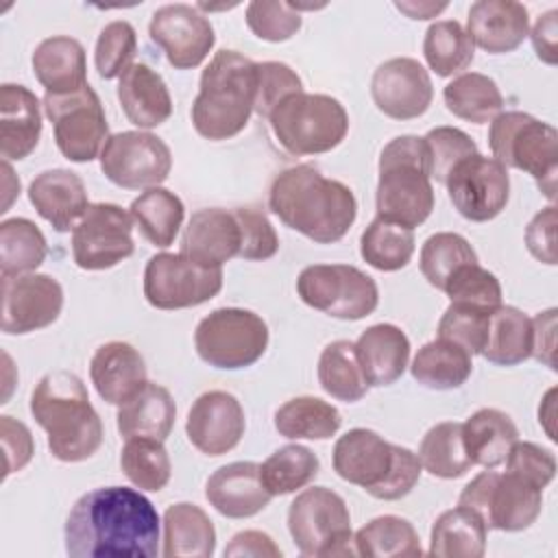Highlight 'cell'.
Returning <instances> with one entry per match:
<instances>
[{
	"label": "cell",
	"instance_id": "obj_1",
	"mask_svg": "<svg viewBox=\"0 0 558 558\" xmlns=\"http://www.w3.org/2000/svg\"><path fill=\"white\" fill-rule=\"evenodd\" d=\"M63 538L72 558H155L159 514L140 490L102 486L74 501Z\"/></svg>",
	"mask_w": 558,
	"mask_h": 558
},
{
	"label": "cell",
	"instance_id": "obj_2",
	"mask_svg": "<svg viewBox=\"0 0 558 558\" xmlns=\"http://www.w3.org/2000/svg\"><path fill=\"white\" fill-rule=\"evenodd\" d=\"M268 207L286 227L316 244L342 240L357 218L353 190L312 163L281 170L270 183Z\"/></svg>",
	"mask_w": 558,
	"mask_h": 558
},
{
	"label": "cell",
	"instance_id": "obj_3",
	"mask_svg": "<svg viewBox=\"0 0 558 558\" xmlns=\"http://www.w3.org/2000/svg\"><path fill=\"white\" fill-rule=\"evenodd\" d=\"M31 414L48 434L50 453L61 462H83L102 445V421L83 379L70 371H52L37 381Z\"/></svg>",
	"mask_w": 558,
	"mask_h": 558
},
{
	"label": "cell",
	"instance_id": "obj_4",
	"mask_svg": "<svg viewBox=\"0 0 558 558\" xmlns=\"http://www.w3.org/2000/svg\"><path fill=\"white\" fill-rule=\"evenodd\" d=\"M257 63L238 50H218L205 65L192 102L194 131L211 142L242 133L255 111Z\"/></svg>",
	"mask_w": 558,
	"mask_h": 558
},
{
	"label": "cell",
	"instance_id": "obj_5",
	"mask_svg": "<svg viewBox=\"0 0 558 558\" xmlns=\"http://www.w3.org/2000/svg\"><path fill=\"white\" fill-rule=\"evenodd\" d=\"M331 462L338 477L384 501H397L410 495L423 469L414 451L392 445L366 427L342 434L333 445Z\"/></svg>",
	"mask_w": 558,
	"mask_h": 558
},
{
	"label": "cell",
	"instance_id": "obj_6",
	"mask_svg": "<svg viewBox=\"0 0 558 558\" xmlns=\"http://www.w3.org/2000/svg\"><path fill=\"white\" fill-rule=\"evenodd\" d=\"M377 216L403 227L423 225L434 209L429 148L418 135L390 140L379 155L375 190Z\"/></svg>",
	"mask_w": 558,
	"mask_h": 558
},
{
	"label": "cell",
	"instance_id": "obj_7",
	"mask_svg": "<svg viewBox=\"0 0 558 558\" xmlns=\"http://www.w3.org/2000/svg\"><path fill=\"white\" fill-rule=\"evenodd\" d=\"M268 120L279 146L294 157L329 153L349 133V113L329 94H292L270 111Z\"/></svg>",
	"mask_w": 558,
	"mask_h": 558
},
{
	"label": "cell",
	"instance_id": "obj_8",
	"mask_svg": "<svg viewBox=\"0 0 558 558\" xmlns=\"http://www.w3.org/2000/svg\"><path fill=\"white\" fill-rule=\"evenodd\" d=\"M556 129L525 111L499 113L488 129V146L493 159H497L504 168L532 174L549 201L556 198Z\"/></svg>",
	"mask_w": 558,
	"mask_h": 558
},
{
	"label": "cell",
	"instance_id": "obj_9",
	"mask_svg": "<svg viewBox=\"0 0 558 558\" xmlns=\"http://www.w3.org/2000/svg\"><path fill=\"white\" fill-rule=\"evenodd\" d=\"M288 530L303 556L355 554L349 506L327 486L305 488L292 499L288 508Z\"/></svg>",
	"mask_w": 558,
	"mask_h": 558
},
{
	"label": "cell",
	"instance_id": "obj_10",
	"mask_svg": "<svg viewBox=\"0 0 558 558\" xmlns=\"http://www.w3.org/2000/svg\"><path fill=\"white\" fill-rule=\"evenodd\" d=\"M266 320L242 307H218L209 312L194 331L198 357L220 371L253 366L268 349Z\"/></svg>",
	"mask_w": 558,
	"mask_h": 558
},
{
	"label": "cell",
	"instance_id": "obj_11",
	"mask_svg": "<svg viewBox=\"0 0 558 558\" xmlns=\"http://www.w3.org/2000/svg\"><path fill=\"white\" fill-rule=\"evenodd\" d=\"M458 506L473 510L488 530H527L543 510V488L506 471H482L460 493Z\"/></svg>",
	"mask_w": 558,
	"mask_h": 558
},
{
	"label": "cell",
	"instance_id": "obj_12",
	"mask_svg": "<svg viewBox=\"0 0 558 558\" xmlns=\"http://www.w3.org/2000/svg\"><path fill=\"white\" fill-rule=\"evenodd\" d=\"M301 301L340 320H360L377 310L379 290L371 275L351 264H312L296 277Z\"/></svg>",
	"mask_w": 558,
	"mask_h": 558
},
{
	"label": "cell",
	"instance_id": "obj_13",
	"mask_svg": "<svg viewBox=\"0 0 558 558\" xmlns=\"http://www.w3.org/2000/svg\"><path fill=\"white\" fill-rule=\"evenodd\" d=\"M41 102L52 122L57 148L65 159L87 163L100 157L109 140V124L102 102L89 83L72 94H44Z\"/></svg>",
	"mask_w": 558,
	"mask_h": 558
},
{
	"label": "cell",
	"instance_id": "obj_14",
	"mask_svg": "<svg viewBox=\"0 0 558 558\" xmlns=\"http://www.w3.org/2000/svg\"><path fill=\"white\" fill-rule=\"evenodd\" d=\"M222 290V268H207L183 253H157L144 268V296L157 310H185Z\"/></svg>",
	"mask_w": 558,
	"mask_h": 558
},
{
	"label": "cell",
	"instance_id": "obj_15",
	"mask_svg": "<svg viewBox=\"0 0 558 558\" xmlns=\"http://www.w3.org/2000/svg\"><path fill=\"white\" fill-rule=\"evenodd\" d=\"M98 159L102 174L122 190L157 187L172 170L170 146L148 131L109 135Z\"/></svg>",
	"mask_w": 558,
	"mask_h": 558
},
{
	"label": "cell",
	"instance_id": "obj_16",
	"mask_svg": "<svg viewBox=\"0 0 558 558\" xmlns=\"http://www.w3.org/2000/svg\"><path fill=\"white\" fill-rule=\"evenodd\" d=\"M133 216L116 203H89L72 229V257L83 270H107L133 255Z\"/></svg>",
	"mask_w": 558,
	"mask_h": 558
},
{
	"label": "cell",
	"instance_id": "obj_17",
	"mask_svg": "<svg viewBox=\"0 0 558 558\" xmlns=\"http://www.w3.org/2000/svg\"><path fill=\"white\" fill-rule=\"evenodd\" d=\"M445 185L458 214L471 222L497 218L510 198L508 168L480 153L462 159L449 172Z\"/></svg>",
	"mask_w": 558,
	"mask_h": 558
},
{
	"label": "cell",
	"instance_id": "obj_18",
	"mask_svg": "<svg viewBox=\"0 0 558 558\" xmlns=\"http://www.w3.org/2000/svg\"><path fill=\"white\" fill-rule=\"evenodd\" d=\"M148 35L174 70L198 68L216 44L211 22L192 4L159 7L148 24Z\"/></svg>",
	"mask_w": 558,
	"mask_h": 558
},
{
	"label": "cell",
	"instance_id": "obj_19",
	"mask_svg": "<svg viewBox=\"0 0 558 558\" xmlns=\"http://www.w3.org/2000/svg\"><path fill=\"white\" fill-rule=\"evenodd\" d=\"M63 310L61 283L41 272L2 277V331L24 336L52 325Z\"/></svg>",
	"mask_w": 558,
	"mask_h": 558
},
{
	"label": "cell",
	"instance_id": "obj_20",
	"mask_svg": "<svg viewBox=\"0 0 558 558\" xmlns=\"http://www.w3.org/2000/svg\"><path fill=\"white\" fill-rule=\"evenodd\" d=\"M375 107L392 120L421 118L434 98L427 70L412 57H395L377 65L371 78Z\"/></svg>",
	"mask_w": 558,
	"mask_h": 558
},
{
	"label": "cell",
	"instance_id": "obj_21",
	"mask_svg": "<svg viewBox=\"0 0 558 558\" xmlns=\"http://www.w3.org/2000/svg\"><path fill=\"white\" fill-rule=\"evenodd\" d=\"M246 416L240 401L227 390H207L196 397L187 412V440L205 456H225L244 436Z\"/></svg>",
	"mask_w": 558,
	"mask_h": 558
},
{
	"label": "cell",
	"instance_id": "obj_22",
	"mask_svg": "<svg viewBox=\"0 0 558 558\" xmlns=\"http://www.w3.org/2000/svg\"><path fill=\"white\" fill-rule=\"evenodd\" d=\"M466 35L488 54L517 50L530 31V13L514 0H477L469 7Z\"/></svg>",
	"mask_w": 558,
	"mask_h": 558
},
{
	"label": "cell",
	"instance_id": "obj_23",
	"mask_svg": "<svg viewBox=\"0 0 558 558\" xmlns=\"http://www.w3.org/2000/svg\"><path fill=\"white\" fill-rule=\"evenodd\" d=\"M205 497L227 519H248L262 512L272 495L266 490L257 462H231L216 469L205 484Z\"/></svg>",
	"mask_w": 558,
	"mask_h": 558
},
{
	"label": "cell",
	"instance_id": "obj_24",
	"mask_svg": "<svg viewBox=\"0 0 558 558\" xmlns=\"http://www.w3.org/2000/svg\"><path fill=\"white\" fill-rule=\"evenodd\" d=\"M240 225L233 211L205 207L192 214L181 238V253L207 268H222L240 255Z\"/></svg>",
	"mask_w": 558,
	"mask_h": 558
},
{
	"label": "cell",
	"instance_id": "obj_25",
	"mask_svg": "<svg viewBox=\"0 0 558 558\" xmlns=\"http://www.w3.org/2000/svg\"><path fill=\"white\" fill-rule=\"evenodd\" d=\"M89 377L98 397L111 405H122L148 384L142 353L122 340L105 342L89 362Z\"/></svg>",
	"mask_w": 558,
	"mask_h": 558
},
{
	"label": "cell",
	"instance_id": "obj_26",
	"mask_svg": "<svg viewBox=\"0 0 558 558\" xmlns=\"http://www.w3.org/2000/svg\"><path fill=\"white\" fill-rule=\"evenodd\" d=\"M28 201L59 233L74 229L89 207L83 179L63 168L39 172L28 185Z\"/></svg>",
	"mask_w": 558,
	"mask_h": 558
},
{
	"label": "cell",
	"instance_id": "obj_27",
	"mask_svg": "<svg viewBox=\"0 0 558 558\" xmlns=\"http://www.w3.org/2000/svg\"><path fill=\"white\" fill-rule=\"evenodd\" d=\"M41 137L37 96L15 83L0 85V155L2 161L26 159Z\"/></svg>",
	"mask_w": 558,
	"mask_h": 558
},
{
	"label": "cell",
	"instance_id": "obj_28",
	"mask_svg": "<svg viewBox=\"0 0 558 558\" xmlns=\"http://www.w3.org/2000/svg\"><path fill=\"white\" fill-rule=\"evenodd\" d=\"M353 344L368 386H390L408 368L410 340L405 331L392 323L366 327Z\"/></svg>",
	"mask_w": 558,
	"mask_h": 558
},
{
	"label": "cell",
	"instance_id": "obj_29",
	"mask_svg": "<svg viewBox=\"0 0 558 558\" xmlns=\"http://www.w3.org/2000/svg\"><path fill=\"white\" fill-rule=\"evenodd\" d=\"M118 100L126 120L140 129H155L172 116L166 81L146 63H131L118 81Z\"/></svg>",
	"mask_w": 558,
	"mask_h": 558
},
{
	"label": "cell",
	"instance_id": "obj_30",
	"mask_svg": "<svg viewBox=\"0 0 558 558\" xmlns=\"http://www.w3.org/2000/svg\"><path fill=\"white\" fill-rule=\"evenodd\" d=\"M31 65L46 94H72L87 85L85 48L74 37L54 35L39 41Z\"/></svg>",
	"mask_w": 558,
	"mask_h": 558
},
{
	"label": "cell",
	"instance_id": "obj_31",
	"mask_svg": "<svg viewBox=\"0 0 558 558\" xmlns=\"http://www.w3.org/2000/svg\"><path fill=\"white\" fill-rule=\"evenodd\" d=\"M177 405L168 388L148 381L135 397L118 405L116 425L122 438L166 440L174 427Z\"/></svg>",
	"mask_w": 558,
	"mask_h": 558
},
{
	"label": "cell",
	"instance_id": "obj_32",
	"mask_svg": "<svg viewBox=\"0 0 558 558\" xmlns=\"http://www.w3.org/2000/svg\"><path fill=\"white\" fill-rule=\"evenodd\" d=\"M216 549V527L209 514L190 501H179L163 512L166 558H209Z\"/></svg>",
	"mask_w": 558,
	"mask_h": 558
},
{
	"label": "cell",
	"instance_id": "obj_33",
	"mask_svg": "<svg viewBox=\"0 0 558 558\" xmlns=\"http://www.w3.org/2000/svg\"><path fill=\"white\" fill-rule=\"evenodd\" d=\"M462 440L473 464L495 469L519 440V429L510 414L497 408H480L462 423Z\"/></svg>",
	"mask_w": 558,
	"mask_h": 558
},
{
	"label": "cell",
	"instance_id": "obj_34",
	"mask_svg": "<svg viewBox=\"0 0 558 558\" xmlns=\"http://www.w3.org/2000/svg\"><path fill=\"white\" fill-rule=\"evenodd\" d=\"M532 318L519 307L499 305L490 312L486 344L480 355L497 366H517L532 357Z\"/></svg>",
	"mask_w": 558,
	"mask_h": 558
},
{
	"label": "cell",
	"instance_id": "obj_35",
	"mask_svg": "<svg viewBox=\"0 0 558 558\" xmlns=\"http://www.w3.org/2000/svg\"><path fill=\"white\" fill-rule=\"evenodd\" d=\"M488 527L469 508L445 510L432 525L429 556L440 558H482L486 551Z\"/></svg>",
	"mask_w": 558,
	"mask_h": 558
},
{
	"label": "cell",
	"instance_id": "obj_36",
	"mask_svg": "<svg viewBox=\"0 0 558 558\" xmlns=\"http://www.w3.org/2000/svg\"><path fill=\"white\" fill-rule=\"evenodd\" d=\"M129 211L140 233L159 248H168L174 242L185 218L183 201L161 185L144 190L133 198Z\"/></svg>",
	"mask_w": 558,
	"mask_h": 558
},
{
	"label": "cell",
	"instance_id": "obj_37",
	"mask_svg": "<svg viewBox=\"0 0 558 558\" xmlns=\"http://www.w3.org/2000/svg\"><path fill=\"white\" fill-rule=\"evenodd\" d=\"M410 371L429 390H453L471 377L473 362L462 347L438 338L418 349Z\"/></svg>",
	"mask_w": 558,
	"mask_h": 558
},
{
	"label": "cell",
	"instance_id": "obj_38",
	"mask_svg": "<svg viewBox=\"0 0 558 558\" xmlns=\"http://www.w3.org/2000/svg\"><path fill=\"white\" fill-rule=\"evenodd\" d=\"M342 425L336 405L320 397H294L277 408L275 429L290 440H327Z\"/></svg>",
	"mask_w": 558,
	"mask_h": 558
},
{
	"label": "cell",
	"instance_id": "obj_39",
	"mask_svg": "<svg viewBox=\"0 0 558 558\" xmlns=\"http://www.w3.org/2000/svg\"><path fill=\"white\" fill-rule=\"evenodd\" d=\"M442 100L449 113L473 124L493 122L504 109V96L497 83L480 72H464L447 83Z\"/></svg>",
	"mask_w": 558,
	"mask_h": 558
},
{
	"label": "cell",
	"instance_id": "obj_40",
	"mask_svg": "<svg viewBox=\"0 0 558 558\" xmlns=\"http://www.w3.org/2000/svg\"><path fill=\"white\" fill-rule=\"evenodd\" d=\"M414 229L379 216L371 220L360 238L362 259L381 272H397L405 268L414 255Z\"/></svg>",
	"mask_w": 558,
	"mask_h": 558
},
{
	"label": "cell",
	"instance_id": "obj_41",
	"mask_svg": "<svg viewBox=\"0 0 558 558\" xmlns=\"http://www.w3.org/2000/svg\"><path fill=\"white\" fill-rule=\"evenodd\" d=\"M318 384L338 401L355 403L368 392V381L355 355L351 340L329 342L318 357Z\"/></svg>",
	"mask_w": 558,
	"mask_h": 558
},
{
	"label": "cell",
	"instance_id": "obj_42",
	"mask_svg": "<svg viewBox=\"0 0 558 558\" xmlns=\"http://www.w3.org/2000/svg\"><path fill=\"white\" fill-rule=\"evenodd\" d=\"M421 466L440 480L462 477L471 466V458L462 440V423L445 421L429 427L418 445Z\"/></svg>",
	"mask_w": 558,
	"mask_h": 558
},
{
	"label": "cell",
	"instance_id": "obj_43",
	"mask_svg": "<svg viewBox=\"0 0 558 558\" xmlns=\"http://www.w3.org/2000/svg\"><path fill=\"white\" fill-rule=\"evenodd\" d=\"M48 246L41 229L28 218H7L0 222V275L15 277L37 270Z\"/></svg>",
	"mask_w": 558,
	"mask_h": 558
},
{
	"label": "cell",
	"instance_id": "obj_44",
	"mask_svg": "<svg viewBox=\"0 0 558 558\" xmlns=\"http://www.w3.org/2000/svg\"><path fill=\"white\" fill-rule=\"evenodd\" d=\"M355 554L368 558L423 556L421 538L414 525L397 514H384L368 521L353 536Z\"/></svg>",
	"mask_w": 558,
	"mask_h": 558
},
{
	"label": "cell",
	"instance_id": "obj_45",
	"mask_svg": "<svg viewBox=\"0 0 558 558\" xmlns=\"http://www.w3.org/2000/svg\"><path fill=\"white\" fill-rule=\"evenodd\" d=\"M320 471L318 456L305 445H283L272 451L264 464H259V475L266 490L275 495H290L305 488Z\"/></svg>",
	"mask_w": 558,
	"mask_h": 558
},
{
	"label": "cell",
	"instance_id": "obj_46",
	"mask_svg": "<svg viewBox=\"0 0 558 558\" xmlns=\"http://www.w3.org/2000/svg\"><path fill=\"white\" fill-rule=\"evenodd\" d=\"M423 54L429 70L447 78L473 63L475 46L458 20H440L425 31Z\"/></svg>",
	"mask_w": 558,
	"mask_h": 558
},
{
	"label": "cell",
	"instance_id": "obj_47",
	"mask_svg": "<svg viewBox=\"0 0 558 558\" xmlns=\"http://www.w3.org/2000/svg\"><path fill=\"white\" fill-rule=\"evenodd\" d=\"M120 466L133 486L150 493L166 488L172 475V462L163 440L155 438H126L120 451Z\"/></svg>",
	"mask_w": 558,
	"mask_h": 558
},
{
	"label": "cell",
	"instance_id": "obj_48",
	"mask_svg": "<svg viewBox=\"0 0 558 558\" xmlns=\"http://www.w3.org/2000/svg\"><path fill=\"white\" fill-rule=\"evenodd\" d=\"M477 262V253L466 238L451 231L434 233L425 240L418 255V266L423 277L436 290H442L447 279L464 264Z\"/></svg>",
	"mask_w": 558,
	"mask_h": 558
},
{
	"label": "cell",
	"instance_id": "obj_49",
	"mask_svg": "<svg viewBox=\"0 0 558 558\" xmlns=\"http://www.w3.org/2000/svg\"><path fill=\"white\" fill-rule=\"evenodd\" d=\"M135 52H137V33L133 24L126 20L109 22L96 39L94 65L98 76L105 81L122 76V72L131 65Z\"/></svg>",
	"mask_w": 558,
	"mask_h": 558
},
{
	"label": "cell",
	"instance_id": "obj_50",
	"mask_svg": "<svg viewBox=\"0 0 558 558\" xmlns=\"http://www.w3.org/2000/svg\"><path fill=\"white\" fill-rule=\"evenodd\" d=\"M442 292L449 296L451 303H464L482 310H495L501 305L499 279L477 262L460 266L447 279Z\"/></svg>",
	"mask_w": 558,
	"mask_h": 558
},
{
	"label": "cell",
	"instance_id": "obj_51",
	"mask_svg": "<svg viewBox=\"0 0 558 558\" xmlns=\"http://www.w3.org/2000/svg\"><path fill=\"white\" fill-rule=\"evenodd\" d=\"M490 312L493 310L451 303L438 323V338L462 347L469 355H477L486 344Z\"/></svg>",
	"mask_w": 558,
	"mask_h": 558
},
{
	"label": "cell",
	"instance_id": "obj_52",
	"mask_svg": "<svg viewBox=\"0 0 558 558\" xmlns=\"http://www.w3.org/2000/svg\"><path fill=\"white\" fill-rule=\"evenodd\" d=\"M303 17L290 2L277 0H253L246 7V26L255 37L279 44L288 41L299 33Z\"/></svg>",
	"mask_w": 558,
	"mask_h": 558
},
{
	"label": "cell",
	"instance_id": "obj_53",
	"mask_svg": "<svg viewBox=\"0 0 558 558\" xmlns=\"http://www.w3.org/2000/svg\"><path fill=\"white\" fill-rule=\"evenodd\" d=\"M429 148V174L438 183H445L449 172L466 157L477 153V144L471 135L456 126H436L423 137Z\"/></svg>",
	"mask_w": 558,
	"mask_h": 558
},
{
	"label": "cell",
	"instance_id": "obj_54",
	"mask_svg": "<svg viewBox=\"0 0 558 558\" xmlns=\"http://www.w3.org/2000/svg\"><path fill=\"white\" fill-rule=\"evenodd\" d=\"M240 225V255L246 262L270 259L279 251V235L270 225L268 216L253 207H238L235 211Z\"/></svg>",
	"mask_w": 558,
	"mask_h": 558
},
{
	"label": "cell",
	"instance_id": "obj_55",
	"mask_svg": "<svg viewBox=\"0 0 558 558\" xmlns=\"http://www.w3.org/2000/svg\"><path fill=\"white\" fill-rule=\"evenodd\" d=\"M303 92L301 76L281 61L257 63V96L255 113L268 118L270 111L288 96Z\"/></svg>",
	"mask_w": 558,
	"mask_h": 558
},
{
	"label": "cell",
	"instance_id": "obj_56",
	"mask_svg": "<svg viewBox=\"0 0 558 558\" xmlns=\"http://www.w3.org/2000/svg\"><path fill=\"white\" fill-rule=\"evenodd\" d=\"M506 471H512L538 488H545L556 475V458L549 449L530 442L517 440L506 456Z\"/></svg>",
	"mask_w": 558,
	"mask_h": 558
},
{
	"label": "cell",
	"instance_id": "obj_57",
	"mask_svg": "<svg viewBox=\"0 0 558 558\" xmlns=\"http://www.w3.org/2000/svg\"><path fill=\"white\" fill-rule=\"evenodd\" d=\"M0 434L4 449V477H9L11 473L22 471L31 462L35 453V442L31 429L13 416H0Z\"/></svg>",
	"mask_w": 558,
	"mask_h": 558
},
{
	"label": "cell",
	"instance_id": "obj_58",
	"mask_svg": "<svg viewBox=\"0 0 558 558\" xmlns=\"http://www.w3.org/2000/svg\"><path fill=\"white\" fill-rule=\"evenodd\" d=\"M525 246L532 257L543 264H556V207L547 205L541 209L525 229Z\"/></svg>",
	"mask_w": 558,
	"mask_h": 558
},
{
	"label": "cell",
	"instance_id": "obj_59",
	"mask_svg": "<svg viewBox=\"0 0 558 558\" xmlns=\"http://www.w3.org/2000/svg\"><path fill=\"white\" fill-rule=\"evenodd\" d=\"M225 556H253V558H281L279 545L259 530L238 532L225 547Z\"/></svg>",
	"mask_w": 558,
	"mask_h": 558
},
{
	"label": "cell",
	"instance_id": "obj_60",
	"mask_svg": "<svg viewBox=\"0 0 558 558\" xmlns=\"http://www.w3.org/2000/svg\"><path fill=\"white\" fill-rule=\"evenodd\" d=\"M534 329V342H532V357L547 364L549 368H556L554 362V347H556V310L538 312L532 318Z\"/></svg>",
	"mask_w": 558,
	"mask_h": 558
},
{
	"label": "cell",
	"instance_id": "obj_61",
	"mask_svg": "<svg viewBox=\"0 0 558 558\" xmlns=\"http://www.w3.org/2000/svg\"><path fill=\"white\" fill-rule=\"evenodd\" d=\"M556 22H558V11L549 9L536 20V24L530 33L536 57L547 65H556V61H558V52H556V31L558 28H556Z\"/></svg>",
	"mask_w": 558,
	"mask_h": 558
},
{
	"label": "cell",
	"instance_id": "obj_62",
	"mask_svg": "<svg viewBox=\"0 0 558 558\" xmlns=\"http://www.w3.org/2000/svg\"><path fill=\"white\" fill-rule=\"evenodd\" d=\"M395 7L412 20H429L447 9V2H395Z\"/></svg>",
	"mask_w": 558,
	"mask_h": 558
}]
</instances>
